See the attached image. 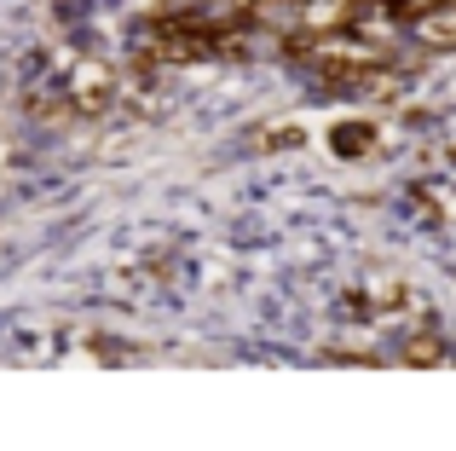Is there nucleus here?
Here are the masks:
<instances>
[{"instance_id":"obj_2","label":"nucleus","mask_w":456,"mask_h":451,"mask_svg":"<svg viewBox=\"0 0 456 451\" xmlns=\"http://www.w3.org/2000/svg\"><path fill=\"white\" fill-rule=\"evenodd\" d=\"M358 301L370 307V318H411L416 307H422V295H416L411 278H399V272H370Z\"/></svg>"},{"instance_id":"obj_3","label":"nucleus","mask_w":456,"mask_h":451,"mask_svg":"<svg viewBox=\"0 0 456 451\" xmlns=\"http://www.w3.org/2000/svg\"><path fill=\"white\" fill-rule=\"evenodd\" d=\"M411 29H416V41H422V46H456V0H445V6H434V12H422Z\"/></svg>"},{"instance_id":"obj_5","label":"nucleus","mask_w":456,"mask_h":451,"mask_svg":"<svg viewBox=\"0 0 456 451\" xmlns=\"http://www.w3.org/2000/svg\"><path fill=\"white\" fill-rule=\"evenodd\" d=\"M330 145H335V157H364V151H376V127L370 122H341L330 134Z\"/></svg>"},{"instance_id":"obj_1","label":"nucleus","mask_w":456,"mask_h":451,"mask_svg":"<svg viewBox=\"0 0 456 451\" xmlns=\"http://www.w3.org/2000/svg\"><path fill=\"white\" fill-rule=\"evenodd\" d=\"M69 111L76 116H110L116 104H122V76H116V64H104V58H81V64H69Z\"/></svg>"},{"instance_id":"obj_4","label":"nucleus","mask_w":456,"mask_h":451,"mask_svg":"<svg viewBox=\"0 0 456 451\" xmlns=\"http://www.w3.org/2000/svg\"><path fill=\"white\" fill-rule=\"evenodd\" d=\"M399 359H404V365H422V371H428V365H451L456 353H451V341L439 336V330H416V336L404 341Z\"/></svg>"},{"instance_id":"obj_6","label":"nucleus","mask_w":456,"mask_h":451,"mask_svg":"<svg viewBox=\"0 0 456 451\" xmlns=\"http://www.w3.org/2000/svg\"><path fill=\"white\" fill-rule=\"evenodd\" d=\"M255 145H283V151H295V145H306V127H301V122H272V127H260V134H255Z\"/></svg>"}]
</instances>
